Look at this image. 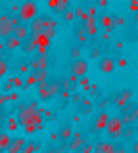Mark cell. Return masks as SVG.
I'll list each match as a JSON object with an SVG mask.
<instances>
[{
    "label": "cell",
    "mask_w": 138,
    "mask_h": 153,
    "mask_svg": "<svg viewBox=\"0 0 138 153\" xmlns=\"http://www.w3.org/2000/svg\"><path fill=\"white\" fill-rule=\"evenodd\" d=\"M8 96H10V94H8ZM17 98H19V94H12V96H10V100H12V102H16Z\"/></svg>",
    "instance_id": "53"
},
{
    "label": "cell",
    "mask_w": 138,
    "mask_h": 153,
    "mask_svg": "<svg viewBox=\"0 0 138 153\" xmlns=\"http://www.w3.org/2000/svg\"><path fill=\"white\" fill-rule=\"evenodd\" d=\"M132 96H134V90H132V88H127V90H123L119 96H113L111 102L115 103L117 107H125V105L132 100Z\"/></svg>",
    "instance_id": "8"
},
{
    "label": "cell",
    "mask_w": 138,
    "mask_h": 153,
    "mask_svg": "<svg viewBox=\"0 0 138 153\" xmlns=\"http://www.w3.org/2000/svg\"><path fill=\"white\" fill-rule=\"evenodd\" d=\"M29 25V33L31 35H39V33H42L44 31V25H42V19H40V16H37L33 21H29L27 23Z\"/></svg>",
    "instance_id": "16"
},
{
    "label": "cell",
    "mask_w": 138,
    "mask_h": 153,
    "mask_svg": "<svg viewBox=\"0 0 138 153\" xmlns=\"http://www.w3.org/2000/svg\"><path fill=\"white\" fill-rule=\"evenodd\" d=\"M17 128H19V123H17V119H16V117L8 119V132H16Z\"/></svg>",
    "instance_id": "30"
},
{
    "label": "cell",
    "mask_w": 138,
    "mask_h": 153,
    "mask_svg": "<svg viewBox=\"0 0 138 153\" xmlns=\"http://www.w3.org/2000/svg\"><path fill=\"white\" fill-rule=\"evenodd\" d=\"M81 23H83V29H84V33H87L88 36H96L98 35L100 27H98L96 17H87L84 21H81Z\"/></svg>",
    "instance_id": "10"
},
{
    "label": "cell",
    "mask_w": 138,
    "mask_h": 153,
    "mask_svg": "<svg viewBox=\"0 0 138 153\" xmlns=\"http://www.w3.org/2000/svg\"><path fill=\"white\" fill-rule=\"evenodd\" d=\"M90 56H92L94 59H98V57H100V52L98 50H92V54H90Z\"/></svg>",
    "instance_id": "51"
},
{
    "label": "cell",
    "mask_w": 138,
    "mask_h": 153,
    "mask_svg": "<svg viewBox=\"0 0 138 153\" xmlns=\"http://www.w3.org/2000/svg\"><path fill=\"white\" fill-rule=\"evenodd\" d=\"M8 69H10V65H8V61L0 57V79H4V76L8 75Z\"/></svg>",
    "instance_id": "29"
},
{
    "label": "cell",
    "mask_w": 138,
    "mask_h": 153,
    "mask_svg": "<svg viewBox=\"0 0 138 153\" xmlns=\"http://www.w3.org/2000/svg\"><path fill=\"white\" fill-rule=\"evenodd\" d=\"M39 100L40 102H50L52 96H50V90H48V80L39 84Z\"/></svg>",
    "instance_id": "20"
},
{
    "label": "cell",
    "mask_w": 138,
    "mask_h": 153,
    "mask_svg": "<svg viewBox=\"0 0 138 153\" xmlns=\"http://www.w3.org/2000/svg\"><path fill=\"white\" fill-rule=\"evenodd\" d=\"M81 151H83V153H90V151H94V146H92V143H87V142H84L83 146H81Z\"/></svg>",
    "instance_id": "41"
},
{
    "label": "cell",
    "mask_w": 138,
    "mask_h": 153,
    "mask_svg": "<svg viewBox=\"0 0 138 153\" xmlns=\"http://www.w3.org/2000/svg\"><path fill=\"white\" fill-rule=\"evenodd\" d=\"M48 90H50V96L56 98L60 92H61V86H60V80L54 79V80H48Z\"/></svg>",
    "instance_id": "23"
},
{
    "label": "cell",
    "mask_w": 138,
    "mask_h": 153,
    "mask_svg": "<svg viewBox=\"0 0 138 153\" xmlns=\"http://www.w3.org/2000/svg\"><path fill=\"white\" fill-rule=\"evenodd\" d=\"M131 12H132V16H136V12H138V0H131Z\"/></svg>",
    "instance_id": "45"
},
{
    "label": "cell",
    "mask_w": 138,
    "mask_h": 153,
    "mask_svg": "<svg viewBox=\"0 0 138 153\" xmlns=\"http://www.w3.org/2000/svg\"><path fill=\"white\" fill-rule=\"evenodd\" d=\"M69 6H71V0H60V13H63Z\"/></svg>",
    "instance_id": "39"
},
{
    "label": "cell",
    "mask_w": 138,
    "mask_h": 153,
    "mask_svg": "<svg viewBox=\"0 0 138 153\" xmlns=\"http://www.w3.org/2000/svg\"><path fill=\"white\" fill-rule=\"evenodd\" d=\"M12 31H13V27H12V23H10V16H6L4 19H0V38H6V36H10L12 35Z\"/></svg>",
    "instance_id": "14"
},
{
    "label": "cell",
    "mask_w": 138,
    "mask_h": 153,
    "mask_svg": "<svg viewBox=\"0 0 138 153\" xmlns=\"http://www.w3.org/2000/svg\"><path fill=\"white\" fill-rule=\"evenodd\" d=\"M67 142H69V143H67L65 147H67L69 151H79V149H81V146L87 142V138H84L81 132H77V134H73V136H71Z\"/></svg>",
    "instance_id": "11"
},
{
    "label": "cell",
    "mask_w": 138,
    "mask_h": 153,
    "mask_svg": "<svg viewBox=\"0 0 138 153\" xmlns=\"http://www.w3.org/2000/svg\"><path fill=\"white\" fill-rule=\"evenodd\" d=\"M16 119H17V123H19V126H25V124H42L44 123V119H42V115H40V111H39V107H37L35 102L29 103V105H21Z\"/></svg>",
    "instance_id": "1"
},
{
    "label": "cell",
    "mask_w": 138,
    "mask_h": 153,
    "mask_svg": "<svg viewBox=\"0 0 138 153\" xmlns=\"http://www.w3.org/2000/svg\"><path fill=\"white\" fill-rule=\"evenodd\" d=\"M0 126H2V119H0Z\"/></svg>",
    "instance_id": "55"
},
{
    "label": "cell",
    "mask_w": 138,
    "mask_h": 153,
    "mask_svg": "<svg viewBox=\"0 0 138 153\" xmlns=\"http://www.w3.org/2000/svg\"><path fill=\"white\" fill-rule=\"evenodd\" d=\"M12 82H13V88H21L25 84V76L17 75V76H12Z\"/></svg>",
    "instance_id": "31"
},
{
    "label": "cell",
    "mask_w": 138,
    "mask_h": 153,
    "mask_svg": "<svg viewBox=\"0 0 138 153\" xmlns=\"http://www.w3.org/2000/svg\"><path fill=\"white\" fill-rule=\"evenodd\" d=\"M98 6L100 8H106L107 6V0H98Z\"/></svg>",
    "instance_id": "50"
},
{
    "label": "cell",
    "mask_w": 138,
    "mask_h": 153,
    "mask_svg": "<svg viewBox=\"0 0 138 153\" xmlns=\"http://www.w3.org/2000/svg\"><path fill=\"white\" fill-rule=\"evenodd\" d=\"M29 71H31V67L27 65V63H21V65H19V73H21L23 76H25L27 73H29Z\"/></svg>",
    "instance_id": "44"
},
{
    "label": "cell",
    "mask_w": 138,
    "mask_h": 153,
    "mask_svg": "<svg viewBox=\"0 0 138 153\" xmlns=\"http://www.w3.org/2000/svg\"><path fill=\"white\" fill-rule=\"evenodd\" d=\"M77 80H79V84L84 88V92H88V86H90V80H88V76H87V75H84V76H79Z\"/></svg>",
    "instance_id": "35"
},
{
    "label": "cell",
    "mask_w": 138,
    "mask_h": 153,
    "mask_svg": "<svg viewBox=\"0 0 138 153\" xmlns=\"http://www.w3.org/2000/svg\"><path fill=\"white\" fill-rule=\"evenodd\" d=\"M42 33H44V35L48 36V38H54V36H56V29H44Z\"/></svg>",
    "instance_id": "47"
},
{
    "label": "cell",
    "mask_w": 138,
    "mask_h": 153,
    "mask_svg": "<svg viewBox=\"0 0 138 153\" xmlns=\"http://www.w3.org/2000/svg\"><path fill=\"white\" fill-rule=\"evenodd\" d=\"M2 90H4V92H12V90H13V82H12V79H8L6 82H4Z\"/></svg>",
    "instance_id": "40"
},
{
    "label": "cell",
    "mask_w": 138,
    "mask_h": 153,
    "mask_svg": "<svg viewBox=\"0 0 138 153\" xmlns=\"http://www.w3.org/2000/svg\"><path fill=\"white\" fill-rule=\"evenodd\" d=\"M12 35H16L17 38H19V40H25V38H29V36H31V33H29V25H27V23H19L17 27H13Z\"/></svg>",
    "instance_id": "15"
},
{
    "label": "cell",
    "mask_w": 138,
    "mask_h": 153,
    "mask_svg": "<svg viewBox=\"0 0 138 153\" xmlns=\"http://www.w3.org/2000/svg\"><path fill=\"white\" fill-rule=\"evenodd\" d=\"M115 59L113 57H109V56H102V57H98V69H100V73H104V75H111L113 71H115Z\"/></svg>",
    "instance_id": "7"
},
{
    "label": "cell",
    "mask_w": 138,
    "mask_h": 153,
    "mask_svg": "<svg viewBox=\"0 0 138 153\" xmlns=\"http://www.w3.org/2000/svg\"><path fill=\"white\" fill-rule=\"evenodd\" d=\"M115 143L113 142H100L94 146V149H96L98 153H115Z\"/></svg>",
    "instance_id": "17"
},
{
    "label": "cell",
    "mask_w": 138,
    "mask_h": 153,
    "mask_svg": "<svg viewBox=\"0 0 138 153\" xmlns=\"http://www.w3.org/2000/svg\"><path fill=\"white\" fill-rule=\"evenodd\" d=\"M69 73H71L69 80L75 82L79 76H84L88 73V61L84 59V57H77V59H73V63H71V67H69Z\"/></svg>",
    "instance_id": "3"
},
{
    "label": "cell",
    "mask_w": 138,
    "mask_h": 153,
    "mask_svg": "<svg viewBox=\"0 0 138 153\" xmlns=\"http://www.w3.org/2000/svg\"><path fill=\"white\" fill-rule=\"evenodd\" d=\"M19 48H21L23 54H35V50H37L31 38H25V40H21V46H19Z\"/></svg>",
    "instance_id": "22"
},
{
    "label": "cell",
    "mask_w": 138,
    "mask_h": 153,
    "mask_svg": "<svg viewBox=\"0 0 138 153\" xmlns=\"http://www.w3.org/2000/svg\"><path fill=\"white\" fill-rule=\"evenodd\" d=\"M17 16H19L21 23L33 21V19L39 16V4H37L35 0H25V2L19 6V10H17Z\"/></svg>",
    "instance_id": "2"
},
{
    "label": "cell",
    "mask_w": 138,
    "mask_h": 153,
    "mask_svg": "<svg viewBox=\"0 0 138 153\" xmlns=\"http://www.w3.org/2000/svg\"><path fill=\"white\" fill-rule=\"evenodd\" d=\"M115 65L117 67H127L128 65V59H127V57H119V59H115Z\"/></svg>",
    "instance_id": "43"
},
{
    "label": "cell",
    "mask_w": 138,
    "mask_h": 153,
    "mask_svg": "<svg viewBox=\"0 0 138 153\" xmlns=\"http://www.w3.org/2000/svg\"><path fill=\"white\" fill-rule=\"evenodd\" d=\"M60 86H61V90H71V80L69 79L60 80Z\"/></svg>",
    "instance_id": "42"
},
{
    "label": "cell",
    "mask_w": 138,
    "mask_h": 153,
    "mask_svg": "<svg viewBox=\"0 0 138 153\" xmlns=\"http://www.w3.org/2000/svg\"><path fill=\"white\" fill-rule=\"evenodd\" d=\"M19 46H21V40L16 35H10V36L4 38V48H6V50H17Z\"/></svg>",
    "instance_id": "19"
},
{
    "label": "cell",
    "mask_w": 138,
    "mask_h": 153,
    "mask_svg": "<svg viewBox=\"0 0 138 153\" xmlns=\"http://www.w3.org/2000/svg\"><path fill=\"white\" fill-rule=\"evenodd\" d=\"M48 8H50V12L60 13V0H48Z\"/></svg>",
    "instance_id": "34"
},
{
    "label": "cell",
    "mask_w": 138,
    "mask_h": 153,
    "mask_svg": "<svg viewBox=\"0 0 138 153\" xmlns=\"http://www.w3.org/2000/svg\"><path fill=\"white\" fill-rule=\"evenodd\" d=\"M25 134H35L39 128H42V124H25Z\"/></svg>",
    "instance_id": "33"
},
{
    "label": "cell",
    "mask_w": 138,
    "mask_h": 153,
    "mask_svg": "<svg viewBox=\"0 0 138 153\" xmlns=\"http://www.w3.org/2000/svg\"><path fill=\"white\" fill-rule=\"evenodd\" d=\"M10 142H12L10 132H0V149H8Z\"/></svg>",
    "instance_id": "26"
},
{
    "label": "cell",
    "mask_w": 138,
    "mask_h": 153,
    "mask_svg": "<svg viewBox=\"0 0 138 153\" xmlns=\"http://www.w3.org/2000/svg\"><path fill=\"white\" fill-rule=\"evenodd\" d=\"M96 21H98V27H102L104 31H113L115 25H117V17L113 16V13H106V16L98 17Z\"/></svg>",
    "instance_id": "9"
},
{
    "label": "cell",
    "mask_w": 138,
    "mask_h": 153,
    "mask_svg": "<svg viewBox=\"0 0 138 153\" xmlns=\"http://www.w3.org/2000/svg\"><path fill=\"white\" fill-rule=\"evenodd\" d=\"M37 149H40V143L31 142V143H25V146L21 147V153H31V151H37Z\"/></svg>",
    "instance_id": "28"
},
{
    "label": "cell",
    "mask_w": 138,
    "mask_h": 153,
    "mask_svg": "<svg viewBox=\"0 0 138 153\" xmlns=\"http://www.w3.org/2000/svg\"><path fill=\"white\" fill-rule=\"evenodd\" d=\"M40 19H42V25H44V29H58V21H56L54 17L40 16Z\"/></svg>",
    "instance_id": "25"
},
{
    "label": "cell",
    "mask_w": 138,
    "mask_h": 153,
    "mask_svg": "<svg viewBox=\"0 0 138 153\" xmlns=\"http://www.w3.org/2000/svg\"><path fill=\"white\" fill-rule=\"evenodd\" d=\"M121 136H125L127 140H134V136H136V128H134V124H125V128H123Z\"/></svg>",
    "instance_id": "24"
},
{
    "label": "cell",
    "mask_w": 138,
    "mask_h": 153,
    "mask_svg": "<svg viewBox=\"0 0 138 153\" xmlns=\"http://www.w3.org/2000/svg\"><path fill=\"white\" fill-rule=\"evenodd\" d=\"M31 73H33V76L37 79V84L48 80V69H31Z\"/></svg>",
    "instance_id": "21"
},
{
    "label": "cell",
    "mask_w": 138,
    "mask_h": 153,
    "mask_svg": "<svg viewBox=\"0 0 138 153\" xmlns=\"http://www.w3.org/2000/svg\"><path fill=\"white\" fill-rule=\"evenodd\" d=\"M123 128H125V123H123L121 115H115V117H109V121H107L104 130L107 132V138H119Z\"/></svg>",
    "instance_id": "4"
},
{
    "label": "cell",
    "mask_w": 138,
    "mask_h": 153,
    "mask_svg": "<svg viewBox=\"0 0 138 153\" xmlns=\"http://www.w3.org/2000/svg\"><path fill=\"white\" fill-rule=\"evenodd\" d=\"M71 56H73L75 59H77V57L81 56V46H79V48H73V50H71Z\"/></svg>",
    "instance_id": "48"
},
{
    "label": "cell",
    "mask_w": 138,
    "mask_h": 153,
    "mask_svg": "<svg viewBox=\"0 0 138 153\" xmlns=\"http://www.w3.org/2000/svg\"><path fill=\"white\" fill-rule=\"evenodd\" d=\"M96 13H98L96 6H92V8H88V10H87V16H88V17H96Z\"/></svg>",
    "instance_id": "46"
},
{
    "label": "cell",
    "mask_w": 138,
    "mask_h": 153,
    "mask_svg": "<svg viewBox=\"0 0 138 153\" xmlns=\"http://www.w3.org/2000/svg\"><path fill=\"white\" fill-rule=\"evenodd\" d=\"M25 138H12V142H10V146H8V149L6 151H10V153H19L21 151V147L25 146Z\"/></svg>",
    "instance_id": "18"
},
{
    "label": "cell",
    "mask_w": 138,
    "mask_h": 153,
    "mask_svg": "<svg viewBox=\"0 0 138 153\" xmlns=\"http://www.w3.org/2000/svg\"><path fill=\"white\" fill-rule=\"evenodd\" d=\"M71 136H73V128H71V124H67V126H63V128H61V132H60V140L67 142Z\"/></svg>",
    "instance_id": "27"
},
{
    "label": "cell",
    "mask_w": 138,
    "mask_h": 153,
    "mask_svg": "<svg viewBox=\"0 0 138 153\" xmlns=\"http://www.w3.org/2000/svg\"><path fill=\"white\" fill-rule=\"evenodd\" d=\"M10 23H12V27H17V25L21 23L19 16H17V13H10Z\"/></svg>",
    "instance_id": "38"
},
{
    "label": "cell",
    "mask_w": 138,
    "mask_h": 153,
    "mask_svg": "<svg viewBox=\"0 0 138 153\" xmlns=\"http://www.w3.org/2000/svg\"><path fill=\"white\" fill-rule=\"evenodd\" d=\"M0 50H4V42H0Z\"/></svg>",
    "instance_id": "54"
},
{
    "label": "cell",
    "mask_w": 138,
    "mask_h": 153,
    "mask_svg": "<svg viewBox=\"0 0 138 153\" xmlns=\"http://www.w3.org/2000/svg\"><path fill=\"white\" fill-rule=\"evenodd\" d=\"M63 19H65V21H75V12L67 8V10L63 12Z\"/></svg>",
    "instance_id": "36"
},
{
    "label": "cell",
    "mask_w": 138,
    "mask_h": 153,
    "mask_svg": "<svg viewBox=\"0 0 138 153\" xmlns=\"http://www.w3.org/2000/svg\"><path fill=\"white\" fill-rule=\"evenodd\" d=\"M123 109V115H121V119H123V123L125 124H134L136 123V119H138V109H136V102L134 100H131L125 107H121Z\"/></svg>",
    "instance_id": "5"
},
{
    "label": "cell",
    "mask_w": 138,
    "mask_h": 153,
    "mask_svg": "<svg viewBox=\"0 0 138 153\" xmlns=\"http://www.w3.org/2000/svg\"><path fill=\"white\" fill-rule=\"evenodd\" d=\"M48 65H50V59H48V56H46V54H39L29 63L31 69H48Z\"/></svg>",
    "instance_id": "12"
},
{
    "label": "cell",
    "mask_w": 138,
    "mask_h": 153,
    "mask_svg": "<svg viewBox=\"0 0 138 153\" xmlns=\"http://www.w3.org/2000/svg\"><path fill=\"white\" fill-rule=\"evenodd\" d=\"M88 16H87V10L84 8H77L75 10V19H81V21H84Z\"/></svg>",
    "instance_id": "32"
},
{
    "label": "cell",
    "mask_w": 138,
    "mask_h": 153,
    "mask_svg": "<svg viewBox=\"0 0 138 153\" xmlns=\"http://www.w3.org/2000/svg\"><path fill=\"white\" fill-rule=\"evenodd\" d=\"M107 103H109V100H102V102H100V107L106 109V107H107Z\"/></svg>",
    "instance_id": "49"
},
{
    "label": "cell",
    "mask_w": 138,
    "mask_h": 153,
    "mask_svg": "<svg viewBox=\"0 0 138 153\" xmlns=\"http://www.w3.org/2000/svg\"><path fill=\"white\" fill-rule=\"evenodd\" d=\"M90 111H92V102H90V100H84L83 102V115H87Z\"/></svg>",
    "instance_id": "37"
},
{
    "label": "cell",
    "mask_w": 138,
    "mask_h": 153,
    "mask_svg": "<svg viewBox=\"0 0 138 153\" xmlns=\"http://www.w3.org/2000/svg\"><path fill=\"white\" fill-rule=\"evenodd\" d=\"M52 142H60V134H52Z\"/></svg>",
    "instance_id": "52"
},
{
    "label": "cell",
    "mask_w": 138,
    "mask_h": 153,
    "mask_svg": "<svg viewBox=\"0 0 138 153\" xmlns=\"http://www.w3.org/2000/svg\"><path fill=\"white\" fill-rule=\"evenodd\" d=\"M107 121H109V115L106 113V109H102L100 115L96 117V121H94V132H102L104 128H106Z\"/></svg>",
    "instance_id": "13"
},
{
    "label": "cell",
    "mask_w": 138,
    "mask_h": 153,
    "mask_svg": "<svg viewBox=\"0 0 138 153\" xmlns=\"http://www.w3.org/2000/svg\"><path fill=\"white\" fill-rule=\"evenodd\" d=\"M29 38L33 40V44H35V48H37L35 52H39V54H46V52H48V48H50V44H52V38H48L44 33L31 35Z\"/></svg>",
    "instance_id": "6"
}]
</instances>
